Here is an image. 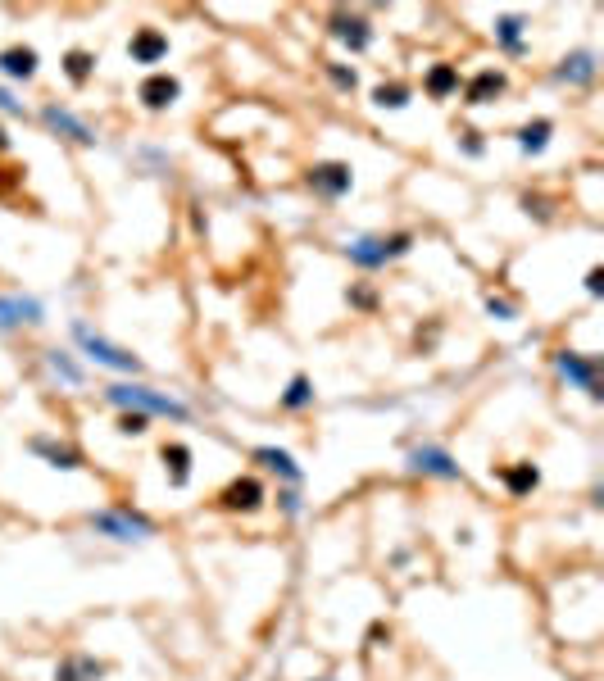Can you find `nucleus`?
Returning a JSON list of instances; mask_svg holds the SVG:
<instances>
[{"label": "nucleus", "mask_w": 604, "mask_h": 681, "mask_svg": "<svg viewBox=\"0 0 604 681\" xmlns=\"http://www.w3.org/2000/svg\"><path fill=\"white\" fill-rule=\"evenodd\" d=\"M436 336H441V323H432L427 332L418 327V332H414V346H418V350H432V346H436Z\"/></svg>", "instance_id": "58836bf2"}, {"label": "nucleus", "mask_w": 604, "mask_h": 681, "mask_svg": "<svg viewBox=\"0 0 604 681\" xmlns=\"http://www.w3.org/2000/svg\"><path fill=\"white\" fill-rule=\"evenodd\" d=\"M105 677H109V663L96 659L91 650H64L55 672H50V681H105Z\"/></svg>", "instance_id": "5701e85b"}, {"label": "nucleus", "mask_w": 604, "mask_h": 681, "mask_svg": "<svg viewBox=\"0 0 604 681\" xmlns=\"http://www.w3.org/2000/svg\"><path fill=\"white\" fill-rule=\"evenodd\" d=\"M323 28H327V37L346 50L350 60H359V55H368V50L377 46L373 19H368V14H359V10H332L323 19Z\"/></svg>", "instance_id": "9b49d317"}, {"label": "nucleus", "mask_w": 604, "mask_h": 681, "mask_svg": "<svg viewBox=\"0 0 604 681\" xmlns=\"http://www.w3.org/2000/svg\"><path fill=\"white\" fill-rule=\"evenodd\" d=\"M96 69H100V55L96 50H87V46H69L60 55V73H64V82H69L73 91H87L91 82H96Z\"/></svg>", "instance_id": "a878e982"}, {"label": "nucleus", "mask_w": 604, "mask_h": 681, "mask_svg": "<svg viewBox=\"0 0 604 681\" xmlns=\"http://www.w3.org/2000/svg\"><path fill=\"white\" fill-rule=\"evenodd\" d=\"M169 50H173V41H169V32H164V28H155V23H141V28H132V37H128V60L137 64V69L155 73L159 64L169 60Z\"/></svg>", "instance_id": "6ab92c4d"}, {"label": "nucleus", "mask_w": 604, "mask_h": 681, "mask_svg": "<svg viewBox=\"0 0 604 681\" xmlns=\"http://www.w3.org/2000/svg\"><path fill=\"white\" fill-rule=\"evenodd\" d=\"M582 291H586V296H591V300H600V296H604V268H600V264H591V268H586V277H582Z\"/></svg>", "instance_id": "4c0bfd02"}, {"label": "nucleus", "mask_w": 604, "mask_h": 681, "mask_svg": "<svg viewBox=\"0 0 604 681\" xmlns=\"http://www.w3.org/2000/svg\"><path fill=\"white\" fill-rule=\"evenodd\" d=\"M550 368L559 373V382L568 391H582L591 405H600V359L586 355V350H573V346H555L550 350Z\"/></svg>", "instance_id": "6e6552de"}, {"label": "nucleus", "mask_w": 604, "mask_h": 681, "mask_svg": "<svg viewBox=\"0 0 604 681\" xmlns=\"http://www.w3.org/2000/svg\"><path fill=\"white\" fill-rule=\"evenodd\" d=\"M10 150H14V137H10V128L0 123V155H10Z\"/></svg>", "instance_id": "ea45409f"}, {"label": "nucleus", "mask_w": 604, "mask_h": 681, "mask_svg": "<svg viewBox=\"0 0 604 681\" xmlns=\"http://www.w3.org/2000/svg\"><path fill=\"white\" fill-rule=\"evenodd\" d=\"M459 87H464V73H459L455 60H432L423 69V96L436 100V105H446V100L459 96Z\"/></svg>", "instance_id": "b1692460"}, {"label": "nucleus", "mask_w": 604, "mask_h": 681, "mask_svg": "<svg viewBox=\"0 0 604 681\" xmlns=\"http://www.w3.org/2000/svg\"><path fill=\"white\" fill-rule=\"evenodd\" d=\"M550 78H555V87H564V91H591L595 82H600V55H595L591 46H573L568 55L555 60Z\"/></svg>", "instance_id": "4468645a"}, {"label": "nucleus", "mask_w": 604, "mask_h": 681, "mask_svg": "<svg viewBox=\"0 0 604 681\" xmlns=\"http://www.w3.org/2000/svg\"><path fill=\"white\" fill-rule=\"evenodd\" d=\"M405 473L423 477V482H464V464L455 459V450L441 441H414L405 450Z\"/></svg>", "instance_id": "0eeeda50"}, {"label": "nucleus", "mask_w": 604, "mask_h": 681, "mask_svg": "<svg viewBox=\"0 0 604 681\" xmlns=\"http://www.w3.org/2000/svg\"><path fill=\"white\" fill-rule=\"evenodd\" d=\"M37 123H41L46 137L64 141V146H73V150H96L100 146V128L87 119V114H78L73 105H64V100H41Z\"/></svg>", "instance_id": "39448f33"}, {"label": "nucleus", "mask_w": 604, "mask_h": 681, "mask_svg": "<svg viewBox=\"0 0 604 681\" xmlns=\"http://www.w3.org/2000/svg\"><path fill=\"white\" fill-rule=\"evenodd\" d=\"M323 78L332 82V91H337V96H355V91L364 87L359 64H350V60H323Z\"/></svg>", "instance_id": "c85d7f7f"}, {"label": "nucleus", "mask_w": 604, "mask_h": 681, "mask_svg": "<svg viewBox=\"0 0 604 681\" xmlns=\"http://www.w3.org/2000/svg\"><path fill=\"white\" fill-rule=\"evenodd\" d=\"M268 482L264 477L250 468V473H237L228 486H218V495H214V509H223V514H232V518H250V514H259V509H268Z\"/></svg>", "instance_id": "1a4fd4ad"}, {"label": "nucleus", "mask_w": 604, "mask_h": 681, "mask_svg": "<svg viewBox=\"0 0 604 681\" xmlns=\"http://www.w3.org/2000/svg\"><path fill=\"white\" fill-rule=\"evenodd\" d=\"M300 182H305V191L314 200L341 205V200H350V191H355V164H350V159H314V164H305Z\"/></svg>", "instance_id": "423d86ee"}, {"label": "nucleus", "mask_w": 604, "mask_h": 681, "mask_svg": "<svg viewBox=\"0 0 604 681\" xmlns=\"http://www.w3.org/2000/svg\"><path fill=\"white\" fill-rule=\"evenodd\" d=\"M455 150H459V155H464V159H486V150H491V141H486V132H482V128H459Z\"/></svg>", "instance_id": "72a5a7b5"}, {"label": "nucleus", "mask_w": 604, "mask_h": 681, "mask_svg": "<svg viewBox=\"0 0 604 681\" xmlns=\"http://www.w3.org/2000/svg\"><path fill=\"white\" fill-rule=\"evenodd\" d=\"M414 246H418L414 227H391V232H350V237H341L337 250L355 273L377 277V273H387L391 264L414 255Z\"/></svg>", "instance_id": "f03ea898"}, {"label": "nucleus", "mask_w": 604, "mask_h": 681, "mask_svg": "<svg viewBox=\"0 0 604 681\" xmlns=\"http://www.w3.org/2000/svg\"><path fill=\"white\" fill-rule=\"evenodd\" d=\"M5 119H28V100H23L14 87H5V82H0V123H5Z\"/></svg>", "instance_id": "e433bc0d"}, {"label": "nucleus", "mask_w": 604, "mask_h": 681, "mask_svg": "<svg viewBox=\"0 0 604 681\" xmlns=\"http://www.w3.org/2000/svg\"><path fill=\"white\" fill-rule=\"evenodd\" d=\"M414 82H405V78H382L373 91H368V105L377 109V114H405L409 105H414Z\"/></svg>", "instance_id": "bb28decb"}, {"label": "nucleus", "mask_w": 604, "mask_h": 681, "mask_svg": "<svg viewBox=\"0 0 604 681\" xmlns=\"http://www.w3.org/2000/svg\"><path fill=\"white\" fill-rule=\"evenodd\" d=\"M482 309L491 318H496V323H518V314H523V309L514 305V300L505 296V291H496V287H486L482 291Z\"/></svg>", "instance_id": "7c9ffc66"}, {"label": "nucleus", "mask_w": 604, "mask_h": 681, "mask_svg": "<svg viewBox=\"0 0 604 681\" xmlns=\"http://www.w3.org/2000/svg\"><path fill=\"white\" fill-rule=\"evenodd\" d=\"M69 341H73V355H78L82 364H96V368H105V373H114V377H141L146 373V364H141L137 350L109 341V336L100 332L96 323H87V318H73L69 323Z\"/></svg>", "instance_id": "7ed1b4c3"}, {"label": "nucleus", "mask_w": 604, "mask_h": 681, "mask_svg": "<svg viewBox=\"0 0 604 681\" xmlns=\"http://www.w3.org/2000/svg\"><path fill=\"white\" fill-rule=\"evenodd\" d=\"M250 464L259 477H273L278 486H305V464L287 445H250Z\"/></svg>", "instance_id": "dca6fc26"}, {"label": "nucleus", "mask_w": 604, "mask_h": 681, "mask_svg": "<svg viewBox=\"0 0 604 681\" xmlns=\"http://www.w3.org/2000/svg\"><path fill=\"white\" fill-rule=\"evenodd\" d=\"M28 454L37 464H46L50 473H87V454L73 441H60V436H50V432L28 436Z\"/></svg>", "instance_id": "2eb2a0df"}, {"label": "nucleus", "mask_w": 604, "mask_h": 681, "mask_svg": "<svg viewBox=\"0 0 604 681\" xmlns=\"http://www.w3.org/2000/svg\"><path fill=\"white\" fill-rule=\"evenodd\" d=\"M150 418L146 414H119L114 418V436H123V441H141V436H150Z\"/></svg>", "instance_id": "c9c22d12"}, {"label": "nucleus", "mask_w": 604, "mask_h": 681, "mask_svg": "<svg viewBox=\"0 0 604 681\" xmlns=\"http://www.w3.org/2000/svg\"><path fill=\"white\" fill-rule=\"evenodd\" d=\"M346 305L355 309V314H373V309H377V287H373V282H350V287H346Z\"/></svg>", "instance_id": "f704fd0d"}, {"label": "nucleus", "mask_w": 604, "mask_h": 681, "mask_svg": "<svg viewBox=\"0 0 604 681\" xmlns=\"http://www.w3.org/2000/svg\"><path fill=\"white\" fill-rule=\"evenodd\" d=\"M41 368L50 373V382L69 386V391H82V386H87V364L73 355V346H46L41 350Z\"/></svg>", "instance_id": "412c9836"}, {"label": "nucleus", "mask_w": 604, "mask_h": 681, "mask_svg": "<svg viewBox=\"0 0 604 681\" xmlns=\"http://www.w3.org/2000/svg\"><path fill=\"white\" fill-rule=\"evenodd\" d=\"M309 681H337V677H332V672H323V677H309Z\"/></svg>", "instance_id": "a19ab883"}, {"label": "nucleus", "mask_w": 604, "mask_h": 681, "mask_svg": "<svg viewBox=\"0 0 604 681\" xmlns=\"http://www.w3.org/2000/svg\"><path fill=\"white\" fill-rule=\"evenodd\" d=\"M314 405H318V386H314V377H309V373H291L287 382H282V391H278V414L300 418V414H309Z\"/></svg>", "instance_id": "393cba45"}, {"label": "nucleus", "mask_w": 604, "mask_h": 681, "mask_svg": "<svg viewBox=\"0 0 604 681\" xmlns=\"http://www.w3.org/2000/svg\"><path fill=\"white\" fill-rule=\"evenodd\" d=\"M509 87H514V78H509L505 64H482L477 73H468L464 87H459V105L464 109H496L505 105Z\"/></svg>", "instance_id": "9d476101"}, {"label": "nucleus", "mask_w": 604, "mask_h": 681, "mask_svg": "<svg viewBox=\"0 0 604 681\" xmlns=\"http://www.w3.org/2000/svg\"><path fill=\"white\" fill-rule=\"evenodd\" d=\"M268 500L278 504V518L282 523H300L309 514V500H305V486H278V491L268 495Z\"/></svg>", "instance_id": "c756f323"}, {"label": "nucleus", "mask_w": 604, "mask_h": 681, "mask_svg": "<svg viewBox=\"0 0 604 681\" xmlns=\"http://www.w3.org/2000/svg\"><path fill=\"white\" fill-rule=\"evenodd\" d=\"M555 119L550 114H532V119H523L518 123L509 137H514V146H518V155L523 159H541L545 150H550V141H555Z\"/></svg>", "instance_id": "4be33fe9"}, {"label": "nucleus", "mask_w": 604, "mask_h": 681, "mask_svg": "<svg viewBox=\"0 0 604 681\" xmlns=\"http://www.w3.org/2000/svg\"><path fill=\"white\" fill-rule=\"evenodd\" d=\"M41 73V50L32 41H10V46H0V82L5 87H32Z\"/></svg>", "instance_id": "a211bd4d"}, {"label": "nucleus", "mask_w": 604, "mask_h": 681, "mask_svg": "<svg viewBox=\"0 0 604 681\" xmlns=\"http://www.w3.org/2000/svg\"><path fill=\"white\" fill-rule=\"evenodd\" d=\"M491 41H496L500 60H509V64L527 60V55H532V19L518 10L496 14V19H491Z\"/></svg>", "instance_id": "ddd939ff"}, {"label": "nucleus", "mask_w": 604, "mask_h": 681, "mask_svg": "<svg viewBox=\"0 0 604 681\" xmlns=\"http://www.w3.org/2000/svg\"><path fill=\"white\" fill-rule=\"evenodd\" d=\"M87 532L96 541L123 545V550H137V545H150L159 536V523L137 509V504H105V509H91L87 514Z\"/></svg>", "instance_id": "20e7f679"}, {"label": "nucleus", "mask_w": 604, "mask_h": 681, "mask_svg": "<svg viewBox=\"0 0 604 681\" xmlns=\"http://www.w3.org/2000/svg\"><path fill=\"white\" fill-rule=\"evenodd\" d=\"M100 400H105L114 414H146L150 423L187 427L191 418H196V409H191L182 395L164 391V386H150L146 377H119V382L100 386Z\"/></svg>", "instance_id": "f257e3e1"}, {"label": "nucleus", "mask_w": 604, "mask_h": 681, "mask_svg": "<svg viewBox=\"0 0 604 681\" xmlns=\"http://www.w3.org/2000/svg\"><path fill=\"white\" fill-rule=\"evenodd\" d=\"M518 209H523L532 223H550V218H555V200L545 196V191H523V196H518Z\"/></svg>", "instance_id": "473e14b6"}, {"label": "nucleus", "mask_w": 604, "mask_h": 681, "mask_svg": "<svg viewBox=\"0 0 604 681\" xmlns=\"http://www.w3.org/2000/svg\"><path fill=\"white\" fill-rule=\"evenodd\" d=\"M159 464L169 477V491H187L191 477H196V450L182 436H169V441H159Z\"/></svg>", "instance_id": "aec40b11"}, {"label": "nucleus", "mask_w": 604, "mask_h": 681, "mask_svg": "<svg viewBox=\"0 0 604 681\" xmlns=\"http://www.w3.org/2000/svg\"><path fill=\"white\" fill-rule=\"evenodd\" d=\"M50 309L41 296L32 291H0V336H19V332H37L46 327Z\"/></svg>", "instance_id": "f8f14e48"}, {"label": "nucleus", "mask_w": 604, "mask_h": 681, "mask_svg": "<svg viewBox=\"0 0 604 681\" xmlns=\"http://www.w3.org/2000/svg\"><path fill=\"white\" fill-rule=\"evenodd\" d=\"M137 164H141V173H150V178H164V173H169L173 168V155L164 146H137Z\"/></svg>", "instance_id": "2f4dec72"}, {"label": "nucleus", "mask_w": 604, "mask_h": 681, "mask_svg": "<svg viewBox=\"0 0 604 681\" xmlns=\"http://www.w3.org/2000/svg\"><path fill=\"white\" fill-rule=\"evenodd\" d=\"M496 477H500V486H505L514 500H527V495L541 486V464H532V459H514V464H505Z\"/></svg>", "instance_id": "cd10ccee"}, {"label": "nucleus", "mask_w": 604, "mask_h": 681, "mask_svg": "<svg viewBox=\"0 0 604 681\" xmlns=\"http://www.w3.org/2000/svg\"><path fill=\"white\" fill-rule=\"evenodd\" d=\"M182 78L169 69H155V73H141L137 82V105L146 109V114H169V109H178L182 100Z\"/></svg>", "instance_id": "f3484780"}]
</instances>
